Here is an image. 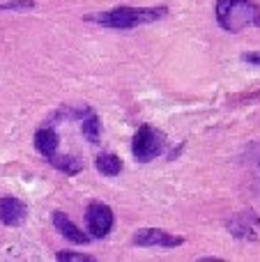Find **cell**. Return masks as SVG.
I'll list each match as a JSON object with an SVG mask.
<instances>
[{"label":"cell","mask_w":260,"mask_h":262,"mask_svg":"<svg viewBox=\"0 0 260 262\" xmlns=\"http://www.w3.org/2000/svg\"><path fill=\"white\" fill-rule=\"evenodd\" d=\"M168 9L166 7H115L109 9V12L101 14H92V16H85L88 21H95L104 28H111V30H129V28H138L143 23H152L159 21L161 16H166Z\"/></svg>","instance_id":"6da1fadb"},{"label":"cell","mask_w":260,"mask_h":262,"mask_svg":"<svg viewBox=\"0 0 260 262\" xmlns=\"http://www.w3.org/2000/svg\"><path fill=\"white\" fill-rule=\"evenodd\" d=\"M216 23L226 32H242L244 28H260V5L253 0H216Z\"/></svg>","instance_id":"7a4b0ae2"},{"label":"cell","mask_w":260,"mask_h":262,"mask_svg":"<svg viewBox=\"0 0 260 262\" xmlns=\"http://www.w3.org/2000/svg\"><path fill=\"white\" fill-rule=\"evenodd\" d=\"M166 149V136L161 134L159 129L150 127V124H143L141 129L134 134L132 140V152L138 161H152L157 159L159 154H164Z\"/></svg>","instance_id":"3957f363"},{"label":"cell","mask_w":260,"mask_h":262,"mask_svg":"<svg viewBox=\"0 0 260 262\" xmlns=\"http://www.w3.org/2000/svg\"><path fill=\"white\" fill-rule=\"evenodd\" d=\"M113 209L104 203H90L85 209V223H88V232L95 239H104L113 228Z\"/></svg>","instance_id":"277c9868"},{"label":"cell","mask_w":260,"mask_h":262,"mask_svg":"<svg viewBox=\"0 0 260 262\" xmlns=\"http://www.w3.org/2000/svg\"><path fill=\"white\" fill-rule=\"evenodd\" d=\"M134 244L136 246H159V249H175V246H182L184 239L180 235H173L168 230H161V228H143L134 235Z\"/></svg>","instance_id":"5b68a950"},{"label":"cell","mask_w":260,"mask_h":262,"mask_svg":"<svg viewBox=\"0 0 260 262\" xmlns=\"http://www.w3.org/2000/svg\"><path fill=\"white\" fill-rule=\"evenodd\" d=\"M26 219H28L26 203H21L18 198H12V195L0 198V223H5L9 228H16V226H23Z\"/></svg>","instance_id":"8992f818"},{"label":"cell","mask_w":260,"mask_h":262,"mask_svg":"<svg viewBox=\"0 0 260 262\" xmlns=\"http://www.w3.org/2000/svg\"><path fill=\"white\" fill-rule=\"evenodd\" d=\"M53 226L67 242H74V244H81V246H85L90 242V235H85L64 212H53Z\"/></svg>","instance_id":"52a82bcc"},{"label":"cell","mask_w":260,"mask_h":262,"mask_svg":"<svg viewBox=\"0 0 260 262\" xmlns=\"http://www.w3.org/2000/svg\"><path fill=\"white\" fill-rule=\"evenodd\" d=\"M58 145H60V138L51 127H41L35 134V147L41 157H46V159L55 157L58 154Z\"/></svg>","instance_id":"ba28073f"},{"label":"cell","mask_w":260,"mask_h":262,"mask_svg":"<svg viewBox=\"0 0 260 262\" xmlns=\"http://www.w3.org/2000/svg\"><path fill=\"white\" fill-rule=\"evenodd\" d=\"M95 166H97V170L106 177H115V175L122 172V161H120L118 154H109V152L99 154L97 161H95Z\"/></svg>","instance_id":"9c48e42d"},{"label":"cell","mask_w":260,"mask_h":262,"mask_svg":"<svg viewBox=\"0 0 260 262\" xmlns=\"http://www.w3.org/2000/svg\"><path fill=\"white\" fill-rule=\"evenodd\" d=\"M81 131H83V136H85V140H90V143H99V138H101V122H99V118H97L92 111H88V113L83 115Z\"/></svg>","instance_id":"30bf717a"},{"label":"cell","mask_w":260,"mask_h":262,"mask_svg":"<svg viewBox=\"0 0 260 262\" xmlns=\"http://www.w3.org/2000/svg\"><path fill=\"white\" fill-rule=\"evenodd\" d=\"M49 161L53 163L58 170H62L64 175H78V172L83 170V161L76 157H60V154H55V157H51Z\"/></svg>","instance_id":"8fae6325"},{"label":"cell","mask_w":260,"mask_h":262,"mask_svg":"<svg viewBox=\"0 0 260 262\" xmlns=\"http://www.w3.org/2000/svg\"><path fill=\"white\" fill-rule=\"evenodd\" d=\"M58 260L62 262H95L92 255H85V253H72V251H60L58 255H55Z\"/></svg>","instance_id":"7c38bea8"},{"label":"cell","mask_w":260,"mask_h":262,"mask_svg":"<svg viewBox=\"0 0 260 262\" xmlns=\"http://www.w3.org/2000/svg\"><path fill=\"white\" fill-rule=\"evenodd\" d=\"M35 0H12V3H0V9H32Z\"/></svg>","instance_id":"4fadbf2b"},{"label":"cell","mask_w":260,"mask_h":262,"mask_svg":"<svg viewBox=\"0 0 260 262\" xmlns=\"http://www.w3.org/2000/svg\"><path fill=\"white\" fill-rule=\"evenodd\" d=\"M242 60H244V62H249V64H256V67H260V51H253V53H244Z\"/></svg>","instance_id":"5bb4252c"}]
</instances>
